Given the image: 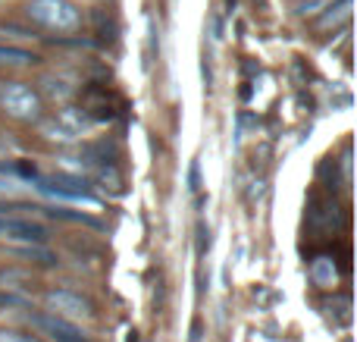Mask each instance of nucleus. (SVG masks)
Masks as SVG:
<instances>
[{
  "instance_id": "1",
  "label": "nucleus",
  "mask_w": 357,
  "mask_h": 342,
  "mask_svg": "<svg viewBox=\"0 0 357 342\" xmlns=\"http://www.w3.org/2000/svg\"><path fill=\"white\" fill-rule=\"evenodd\" d=\"M29 19L38 22L47 31H63V35H73L82 29V10L69 0H29Z\"/></svg>"
},
{
  "instance_id": "2",
  "label": "nucleus",
  "mask_w": 357,
  "mask_h": 342,
  "mask_svg": "<svg viewBox=\"0 0 357 342\" xmlns=\"http://www.w3.org/2000/svg\"><path fill=\"white\" fill-rule=\"evenodd\" d=\"M0 107L16 119H35L41 113V98L25 82H0Z\"/></svg>"
},
{
  "instance_id": "3",
  "label": "nucleus",
  "mask_w": 357,
  "mask_h": 342,
  "mask_svg": "<svg viewBox=\"0 0 357 342\" xmlns=\"http://www.w3.org/2000/svg\"><path fill=\"white\" fill-rule=\"evenodd\" d=\"M29 320L35 327H41L44 333H47L54 342H88L85 336H82V330H75L69 320H63L60 314H29Z\"/></svg>"
},
{
  "instance_id": "4",
  "label": "nucleus",
  "mask_w": 357,
  "mask_h": 342,
  "mask_svg": "<svg viewBox=\"0 0 357 342\" xmlns=\"http://www.w3.org/2000/svg\"><path fill=\"white\" fill-rule=\"evenodd\" d=\"M0 239H19V242H47V230L41 223L31 220H13V217H0Z\"/></svg>"
},
{
  "instance_id": "5",
  "label": "nucleus",
  "mask_w": 357,
  "mask_h": 342,
  "mask_svg": "<svg viewBox=\"0 0 357 342\" xmlns=\"http://www.w3.org/2000/svg\"><path fill=\"white\" fill-rule=\"evenodd\" d=\"M47 305L54 308V314H73V318H79V314H91V305H88L82 295H73V292H66V289H54V292H47Z\"/></svg>"
},
{
  "instance_id": "6",
  "label": "nucleus",
  "mask_w": 357,
  "mask_h": 342,
  "mask_svg": "<svg viewBox=\"0 0 357 342\" xmlns=\"http://www.w3.org/2000/svg\"><path fill=\"white\" fill-rule=\"evenodd\" d=\"M56 119H60V126L69 132V135H82V132H85L88 126L94 123V119L88 117L85 107H63L60 117H56Z\"/></svg>"
},
{
  "instance_id": "7",
  "label": "nucleus",
  "mask_w": 357,
  "mask_h": 342,
  "mask_svg": "<svg viewBox=\"0 0 357 342\" xmlns=\"http://www.w3.org/2000/svg\"><path fill=\"white\" fill-rule=\"evenodd\" d=\"M329 13H323L320 16V29H339V25H348V19H351V0H335V3L326 6Z\"/></svg>"
},
{
  "instance_id": "8",
  "label": "nucleus",
  "mask_w": 357,
  "mask_h": 342,
  "mask_svg": "<svg viewBox=\"0 0 357 342\" xmlns=\"http://www.w3.org/2000/svg\"><path fill=\"white\" fill-rule=\"evenodd\" d=\"M41 57L31 54V50H22L16 44H0V66H31Z\"/></svg>"
},
{
  "instance_id": "9",
  "label": "nucleus",
  "mask_w": 357,
  "mask_h": 342,
  "mask_svg": "<svg viewBox=\"0 0 357 342\" xmlns=\"http://www.w3.org/2000/svg\"><path fill=\"white\" fill-rule=\"evenodd\" d=\"M0 342H41V339L25 336V333H16V330H0Z\"/></svg>"
},
{
  "instance_id": "10",
  "label": "nucleus",
  "mask_w": 357,
  "mask_h": 342,
  "mask_svg": "<svg viewBox=\"0 0 357 342\" xmlns=\"http://www.w3.org/2000/svg\"><path fill=\"white\" fill-rule=\"evenodd\" d=\"M47 91H50V98H66L69 88H63L60 79H47Z\"/></svg>"
},
{
  "instance_id": "11",
  "label": "nucleus",
  "mask_w": 357,
  "mask_h": 342,
  "mask_svg": "<svg viewBox=\"0 0 357 342\" xmlns=\"http://www.w3.org/2000/svg\"><path fill=\"white\" fill-rule=\"evenodd\" d=\"M188 188L191 192L201 188V167H197V163H191V170H188Z\"/></svg>"
},
{
  "instance_id": "12",
  "label": "nucleus",
  "mask_w": 357,
  "mask_h": 342,
  "mask_svg": "<svg viewBox=\"0 0 357 342\" xmlns=\"http://www.w3.org/2000/svg\"><path fill=\"white\" fill-rule=\"evenodd\" d=\"M0 305H22V299H16V295H0Z\"/></svg>"
},
{
  "instance_id": "13",
  "label": "nucleus",
  "mask_w": 357,
  "mask_h": 342,
  "mask_svg": "<svg viewBox=\"0 0 357 342\" xmlns=\"http://www.w3.org/2000/svg\"><path fill=\"white\" fill-rule=\"evenodd\" d=\"M191 342H201V324L195 320V327H191Z\"/></svg>"
}]
</instances>
